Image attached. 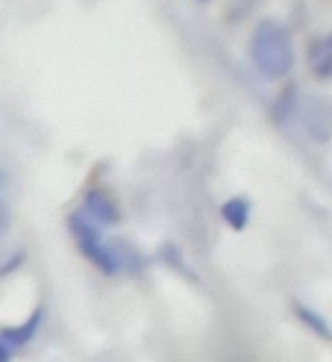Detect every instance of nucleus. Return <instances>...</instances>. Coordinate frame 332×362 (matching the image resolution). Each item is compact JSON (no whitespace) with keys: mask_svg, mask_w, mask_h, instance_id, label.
I'll list each match as a JSON object with an SVG mask.
<instances>
[{"mask_svg":"<svg viewBox=\"0 0 332 362\" xmlns=\"http://www.w3.org/2000/svg\"><path fill=\"white\" fill-rule=\"evenodd\" d=\"M294 315H297L300 324H306V327L315 333V336L332 341V327H329V321L324 315H318L315 310H309V306H303V303H294Z\"/></svg>","mask_w":332,"mask_h":362,"instance_id":"obj_8","label":"nucleus"},{"mask_svg":"<svg viewBox=\"0 0 332 362\" xmlns=\"http://www.w3.org/2000/svg\"><path fill=\"white\" fill-rule=\"evenodd\" d=\"M309 65H312V74H315L318 80H329L332 77V30L312 42Z\"/></svg>","mask_w":332,"mask_h":362,"instance_id":"obj_6","label":"nucleus"},{"mask_svg":"<svg viewBox=\"0 0 332 362\" xmlns=\"http://www.w3.org/2000/svg\"><path fill=\"white\" fill-rule=\"evenodd\" d=\"M83 212L88 215L95 224H103V227H115L121 221V209H118V201L106 189L95 186L85 192V201H83Z\"/></svg>","mask_w":332,"mask_h":362,"instance_id":"obj_5","label":"nucleus"},{"mask_svg":"<svg viewBox=\"0 0 332 362\" xmlns=\"http://www.w3.org/2000/svg\"><path fill=\"white\" fill-rule=\"evenodd\" d=\"M220 215H224V221L238 233V230H244L250 224V204L244 201V197H230V201L220 206Z\"/></svg>","mask_w":332,"mask_h":362,"instance_id":"obj_7","label":"nucleus"},{"mask_svg":"<svg viewBox=\"0 0 332 362\" xmlns=\"http://www.w3.org/2000/svg\"><path fill=\"white\" fill-rule=\"evenodd\" d=\"M6 224H9V215H6V209H4V206H0V230H4Z\"/></svg>","mask_w":332,"mask_h":362,"instance_id":"obj_9","label":"nucleus"},{"mask_svg":"<svg viewBox=\"0 0 332 362\" xmlns=\"http://www.w3.org/2000/svg\"><path fill=\"white\" fill-rule=\"evenodd\" d=\"M250 59L253 68L265 80H283L294 68V39L285 24L280 21H259L250 35Z\"/></svg>","mask_w":332,"mask_h":362,"instance_id":"obj_1","label":"nucleus"},{"mask_svg":"<svg viewBox=\"0 0 332 362\" xmlns=\"http://www.w3.org/2000/svg\"><path fill=\"white\" fill-rule=\"evenodd\" d=\"M42 321H45V310H35L30 315V321L18 324V327H9V330H0V362L12 359L24 345H30V341L35 339V333H39Z\"/></svg>","mask_w":332,"mask_h":362,"instance_id":"obj_4","label":"nucleus"},{"mask_svg":"<svg viewBox=\"0 0 332 362\" xmlns=\"http://www.w3.org/2000/svg\"><path fill=\"white\" fill-rule=\"evenodd\" d=\"M71 233H73V242H77V247L83 250V257L100 268L103 274H118L121 271V262H118V253L112 245H106L103 236H100V230L95 227V221H88L83 212L77 215H71V221H68Z\"/></svg>","mask_w":332,"mask_h":362,"instance_id":"obj_2","label":"nucleus"},{"mask_svg":"<svg viewBox=\"0 0 332 362\" xmlns=\"http://www.w3.org/2000/svg\"><path fill=\"white\" fill-rule=\"evenodd\" d=\"M288 112L300 121L303 133H306L312 141L324 144V141L332 139V103H329V100L315 98V95L294 98V103H291Z\"/></svg>","mask_w":332,"mask_h":362,"instance_id":"obj_3","label":"nucleus"}]
</instances>
